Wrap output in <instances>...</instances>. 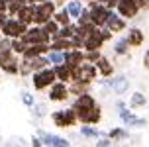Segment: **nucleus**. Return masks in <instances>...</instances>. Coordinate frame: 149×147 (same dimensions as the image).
<instances>
[{"instance_id":"obj_34","label":"nucleus","mask_w":149,"mask_h":147,"mask_svg":"<svg viewBox=\"0 0 149 147\" xmlns=\"http://www.w3.org/2000/svg\"><path fill=\"white\" fill-rule=\"evenodd\" d=\"M82 45H84V39L79 33H73V37H71V49H82Z\"/></svg>"},{"instance_id":"obj_19","label":"nucleus","mask_w":149,"mask_h":147,"mask_svg":"<svg viewBox=\"0 0 149 147\" xmlns=\"http://www.w3.org/2000/svg\"><path fill=\"white\" fill-rule=\"evenodd\" d=\"M106 41L102 39V36H100V31H98L96 36H90L84 39V45H82V51H96V49H102V45H104Z\"/></svg>"},{"instance_id":"obj_28","label":"nucleus","mask_w":149,"mask_h":147,"mask_svg":"<svg viewBox=\"0 0 149 147\" xmlns=\"http://www.w3.org/2000/svg\"><path fill=\"white\" fill-rule=\"evenodd\" d=\"M47 57V61H49V65H59V63H63L65 61V51H55V49H49V53L45 55Z\"/></svg>"},{"instance_id":"obj_18","label":"nucleus","mask_w":149,"mask_h":147,"mask_svg":"<svg viewBox=\"0 0 149 147\" xmlns=\"http://www.w3.org/2000/svg\"><path fill=\"white\" fill-rule=\"evenodd\" d=\"M53 71H55V77H57V81L67 82V84L73 81V69H71V67H67L65 63L53 65Z\"/></svg>"},{"instance_id":"obj_20","label":"nucleus","mask_w":149,"mask_h":147,"mask_svg":"<svg viewBox=\"0 0 149 147\" xmlns=\"http://www.w3.org/2000/svg\"><path fill=\"white\" fill-rule=\"evenodd\" d=\"M90 84H92V82L82 81V79L71 81V82H69V92H71V94H74V96H79V94H82V92H88V90H90Z\"/></svg>"},{"instance_id":"obj_6","label":"nucleus","mask_w":149,"mask_h":147,"mask_svg":"<svg viewBox=\"0 0 149 147\" xmlns=\"http://www.w3.org/2000/svg\"><path fill=\"white\" fill-rule=\"evenodd\" d=\"M0 71L6 75H18V71H20V57L12 49L0 53Z\"/></svg>"},{"instance_id":"obj_21","label":"nucleus","mask_w":149,"mask_h":147,"mask_svg":"<svg viewBox=\"0 0 149 147\" xmlns=\"http://www.w3.org/2000/svg\"><path fill=\"white\" fill-rule=\"evenodd\" d=\"M16 18L22 24H26V26H31V24H33V6H31V4H26L24 8H20V10L16 12Z\"/></svg>"},{"instance_id":"obj_33","label":"nucleus","mask_w":149,"mask_h":147,"mask_svg":"<svg viewBox=\"0 0 149 147\" xmlns=\"http://www.w3.org/2000/svg\"><path fill=\"white\" fill-rule=\"evenodd\" d=\"M43 29H45V31H47L51 37H55V36H57V31H59V24L55 22L53 18H49V20L43 24Z\"/></svg>"},{"instance_id":"obj_25","label":"nucleus","mask_w":149,"mask_h":147,"mask_svg":"<svg viewBox=\"0 0 149 147\" xmlns=\"http://www.w3.org/2000/svg\"><path fill=\"white\" fill-rule=\"evenodd\" d=\"M55 22L59 24V26H65V24H71V16L67 14V10L61 6V8H57L55 12H53V16H51Z\"/></svg>"},{"instance_id":"obj_47","label":"nucleus","mask_w":149,"mask_h":147,"mask_svg":"<svg viewBox=\"0 0 149 147\" xmlns=\"http://www.w3.org/2000/svg\"><path fill=\"white\" fill-rule=\"evenodd\" d=\"M82 2H90V0H82Z\"/></svg>"},{"instance_id":"obj_38","label":"nucleus","mask_w":149,"mask_h":147,"mask_svg":"<svg viewBox=\"0 0 149 147\" xmlns=\"http://www.w3.org/2000/svg\"><path fill=\"white\" fill-rule=\"evenodd\" d=\"M86 22H90V12H88V8H82L81 16L77 18V24H86Z\"/></svg>"},{"instance_id":"obj_27","label":"nucleus","mask_w":149,"mask_h":147,"mask_svg":"<svg viewBox=\"0 0 149 147\" xmlns=\"http://www.w3.org/2000/svg\"><path fill=\"white\" fill-rule=\"evenodd\" d=\"M81 135H82V137H88V139H98V137H100V132H98L94 125L82 124L81 125Z\"/></svg>"},{"instance_id":"obj_12","label":"nucleus","mask_w":149,"mask_h":147,"mask_svg":"<svg viewBox=\"0 0 149 147\" xmlns=\"http://www.w3.org/2000/svg\"><path fill=\"white\" fill-rule=\"evenodd\" d=\"M108 81H110V90L120 94V96L126 94L127 90H130V79H127L126 75H116V77H110Z\"/></svg>"},{"instance_id":"obj_2","label":"nucleus","mask_w":149,"mask_h":147,"mask_svg":"<svg viewBox=\"0 0 149 147\" xmlns=\"http://www.w3.org/2000/svg\"><path fill=\"white\" fill-rule=\"evenodd\" d=\"M51 122L61 130H67V127H73V125L79 124V118H77V112L74 108H63V110H57L51 114Z\"/></svg>"},{"instance_id":"obj_1","label":"nucleus","mask_w":149,"mask_h":147,"mask_svg":"<svg viewBox=\"0 0 149 147\" xmlns=\"http://www.w3.org/2000/svg\"><path fill=\"white\" fill-rule=\"evenodd\" d=\"M55 81H57V77H55V71H53L51 65L31 73V84H33L36 90H45V88L51 86Z\"/></svg>"},{"instance_id":"obj_8","label":"nucleus","mask_w":149,"mask_h":147,"mask_svg":"<svg viewBox=\"0 0 149 147\" xmlns=\"http://www.w3.org/2000/svg\"><path fill=\"white\" fill-rule=\"evenodd\" d=\"M22 37L26 39V43H28V45H30V43H49V41H51V36L43 29V26H36V24L30 26L28 31H26Z\"/></svg>"},{"instance_id":"obj_10","label":"nucleus","mask_w":149,"mask_h":147,"mask_svg":"<svg viewBox=\"0 0 149 147\" xmlns=\"http://www.w3.org/2000/svg\"><path fill=\"white\" fill-rule=\"evenodd\" d=\"M51 90H49V100L51 102H65L69 96H71V92H69V84L67 82H61V81H55L51 84Z\"/></svg>"},{"instance_id":"obj_39","label":"nucleus","mask_w":149,"mask_h":147,"mask_svg":"<svg viewBox=\"0 0 149 147\" xmlns=\"http://www.w3.org/2000/svg\"><path fill=\"white\" fill-rule=\"evenodd\" d=\"M110 145H112L110 137H98L96 139V147H110Z\"/></svg>"},{"instance_id":"obj_31","label":"nucleus","mask_w":149,"mask_h":147,"mask_svg":"<svg viewBox=\"0 0 149 147\" xmlns=\"http://www.w3.org/2000/svg\"><path fill=\"white\" fill-rule=\"evenodd\" d=\"M26 47H28V43H26L24 37H16V39H12V51H14L18 57L26 51Z\"/></svg>"},{"instance_id":"obj_45","label":"nucleus","mask_w":149,"mask_h":147,"mask_svg":"<svg viewBox=\"0 0 149 147\" xmlns=\"http://www.w3.org/2000/svg\"><path fill=\"white\" fill-rule=\"evenodd\" d=\"M0 12H6V2L4 0H0Z\"/></svg>"},{"instance_id":"obj_40","label":"nucleus","mask_w":149,"mask_h":147,"mask_svg":"<svg viewBox=\"0 0 149 147\" xmlns=\"http://www.w3.org/2000/svg\"><path fill=\"white\" fill-rule=\"evenodd\" d=\"M22 102L31 108V106H33V96H31L30 92H24V94H22Z\"/></svg>"},{"instance_id":"obj_24","label":"nucleus","mask_w":149,"mask_h":147,"mask_svg":"<svg viewBox=\"0 0 149 147\" xmlns=\"http://www.w3.org/2000/svg\"><path fill=\"white\" fill-rule=\"evenodd\" d=\"M49 47H51V49H55V51H69V49H71V39L55 36V37H51Z\"/></svg>"},{"instance_id":"obj_43","label":"nucleus","mask_w":149,"mask_h":147,"mask_svg":"<svg viewBox=\"0 0 149 147\" xmlns=\"http://www.w3.org/2000/svg\"><path fill=\"white\" fill-rule=\"evenodd\" d=\"M143 67H145V69H149V49L145 51V55H143Z\"/></svg>"},{"instance_id":"obj_29","label":"nucleus","mask_w":149,"mask_h":147,"mask_svg":"<svg viewBox=\"0 0 149 147\" xmlns=\"http://www.w3.org/2000/svg\"><path fill=\"white\" fill-rule=\"evenodd\" d=\"M30 65H31V71H39V69L49 67V61H47V57H45V55H39V57L30 59Z\"/></svg>"},{"instance_id":"obj_41","label":"nucleus","mask_w":149,"mask_h":147,"mask_svg":"<svg viewBox=\"0 0 149 147\" xmlns=\"http://www.w3.org/2000/svg\"><path fill=\"white\" fill-rule=\"evenodd\" d=\"M31 147H43V141H41V137L33 135V137H31Z\"/></svg>"},{"instance_id":"obj_3","label":"nucleus","mask_w":149,"mask_h":147,"mask_svg":"<svg viewBox=\"0 0 149 147\" xmlns=\"http://www.w3.org/2000/svg\"><path fill=\"white\" fill-rule=\"evenodd\" d=\"M141 10H145L143 0H118V6H116V12L126 20H134Z\"/></svg>"},{"instance_id":"obj_15","label":"nucleus","mask_w":149,"mask_h":147,"mask_svg":"<svg viewBox=\"0 0 149 147\" xmlns=\"http://www.w3.org/2000/svg\"><path fill=\"white\" fill-rule=\"evenodd\" d=\"M84 61V51L82 49H69V51H65V65L71 67V69H74V67H79Z\"/></svg>"},{"instance_id":"obj_48","label":"nucleus","mask_w":149,"mask_h":147,"mask_svg":"<svg viewBox=\"0 0 149 147\" xmlns=\"http://www.w3.org/2000/svg\"><path fill=\"white\" fill-rule=\"evenodd\" d=\"M0 37H2V31H0Z\"/></svg>"},{"instance_id":"obj_22","label":"nucleus","mask_w":149,"mask_h":147,"mask_svg":"<svg viewBox=\"0 0 149 147\" xmlns=\"http://www.w3.org/2000/svg\"><path fill=\"white\" fill-rule=\"evenodd\" d=\"M65 10H67V14L71 16V20H77L82 12V0H67V4H65Z\"/></svg>"},{"instance_id":"obj_9","label":"nucleus","mask_w":149,"mask_h":147,"mask_svg":"<svg viewBox=\"0 0 149 147\" xmlns=\"http://www.w3.org/2000/svg\"><path fill=\"white\" fill-rule=\"evenodd\" d=\"M77 118H79V122L81 124H90V125H96L100 120H102V108L94 104V106H90L86 110H79L77 112Z\"/></svg>"},{"instance_id":"obj_14","label":"nucleus","mask_w":149,"mask_h":147,"mask_svg":"<svg viewBox=\"0 0 149 147\" xmlns=\"http://www.w3.org/2000/svg\"><path fill=\"white\" fill-rule=\"evenodd\" d=\"M98 69V75L102 77V79H110V77H114V65H112V61L108 57H104V55H100L98 57V61L94 63Z\"/></svg>"},{"instance_id":"obj_11","label":"nucleus","mask_w":149,"mask_h":147,"mask_svg":"<svg viewBox=\"0 0 149 147\" xmlns=\"http://www.w3.org/2000/svg\"><path fill=\"white\" fill-rule=\"evenodd\" d=\"M106 28L110 29L112 33H122V31L127 28V20L122 18L116 10H112L110 16H108V20H106Z\"/></svg>"},{"instance_id":"obj_5","label":"nucleus","mask_w":149,"mask_h":147,"mask_svg":"<svg viewBox=\"0 0 149 147\" xmlns=\"http://www.w3.org/2000/svg\"><path fill=\"white\" fill-rule=\"evenodd\" d=\"M28 28L30 26H26V24H22L16 16H10L6 22H4V26L0 28V31H2V36L4 37H10V39H16V37H22L26 31H28Z\"/></svg>"},{"instance_id":"obj_32","label":"nucleus","mask_w":149,"mask_h":147,"mask_svg":"<svg viewBox=\"0 0 149 147\" xmlns=\"http://www.w3.org/2000/svg\"><path fill=\"white\" fill-rule=\"evenodd\" d=\"M108 137H110L112 141H122V139L127 137V132L124 127H112L110 132H108Z\"/></svg>"},{"instance_id":"obj_42","label":"nucleus","mask_w":149,"mask_h":147,"mask_svg":"<svg viewBox=\"0 0 149 147\" xmlns=\"http://www.w3.org/2000/svg\"><path fill=\"white\" fill-rule=\"evenodd\" d=\"M8 18H10V14H8V12H0V28L4 26V22H6Z\"/></svg>"},{"instance_id":"obj_4","label":"nucleus","mask_w":149,"mask_h":147,"mask_svg":"<svg viewBox=\"0 0 149 147\" xmlns=\"http://www.w3.org/2000/svg\"><path fill=\"white\" fill-rule=\"evenodd\" d=\"M88 12H90V22L98 26V28H102L106 26V20H108V16H110V8H106L102 2H98V0H90L88 2Z\"/></svg>"},{"instance_id":"obj_26","label":"nucleus","mask_w":149,"mask_h":147,"mask_svg":"<svg viewBox=\"0 0 149 147\" xmlns=\"http://www.w3.org/2000/svg\"><path fill=\"white\" fill-rule=\"evenodd\" d=\"M114 53H116V55H120V57H124V55H127V53H130V43H127L126 37H120L118 41L114 43Z\"/></svg>"},{"instance_id":"obj_30","label":"nucleus","mask_w":149,"mask_h":147,"mask_svg":"<svg viewBox=\"0 0 149 147\" xmlns=\"http://www.w3.org/2000/svg\"><path fill=\"white\" fill-rule=\"evenodd\" d=\"M26 4H28V0H10L6 4V12L10 16H16V12H18L20 8H24Z\"/></svg>"},{"instance_id":"obj_17","label":"nucleus","mask_w":149,"mask_h":147,"mask_svg":"<svg viewBox=\"0 0 149 147\" xmlns=\"http://www.w3.org/2000/svg\"><path fill=\"white\" fill-rule=\"evenodd\" d=\"M126 39L130 43V47H139L145 41V33H143L141 28H130L126 33Z\"/></svg>"},{"instance_id":"obj_36","label":"nucleus","mask_w":149,"mask_h":147,"mask_svg":"<svg viewBox=\"0 0 149 147\" xmlns=\"http://www.w3.org/2000/svg\"><path fill=\"white\" fill-rule=\"evenodd\" d=\"M10 49H12V39H10V37H0V53L2 51H10Z\"/></svg>"},{"instance_id":"obj_23","label":"nucleus","mask_w":149,"mask_h":147,"mask_svg":"<svg viewBox=\"0 0 149 147\" xmlns=\"http://www.w3.org/2000/svg\"><path fill=\"white\" fill-rule=\"evenodd\" d=\"M145 106H147V96L143 92H139V90L132 92V96H130V108L137 110V108H145Z\"/></svg>"},{"instance_id":"obj_7","label":"nucleus","mask_w":149,"mask_h":147,"mask_svg":"<svg viewBox=\"0 0 149 147\" xmlns=\"http://www.w3.org/2000/svg\"><path fill=\"white\" fill-rule=\"evenodd\" d=\"M118 112H120L122 122L126 125H130V127H145V124H147L145 118H137L134 112L130 110V106H126L124 102H118Z\"/></svg>"},{"instance_id":"obj_44","label":"nucleus","mask_w":149,"mask_h":147,"mask_svg":"<svg viewBox=\"0 0 149 147\" xmlns=\"http://www.w3.org/2000/svg\"><path fill=\"white\" fill-rule=\"evenodd\" d=\"M55 4H57V8H61V6H65L67 4V0H53Z\"/></svg>"},{"instance_id":"obj_16","label":"nucleus","mask_w":149,"mask_h":147,"mask_svg":"<svg viewBox=\"0 0 149 147\" xmlns=\"http://www.w3.org/2000/svg\"><path fill=\"white\" fill-rule=\"evenodd\" d=\"M96 104V98L90 94V92H82V94L77 96V100L73 102V108L74 112H79V110H86V108H90V106H94Z\"/></svg>"},{"instance_id":"obj_37","label":"nucleus","mask_w":149,"mask_h":147,"mask_svg":"<svg viewBox=\"0 0 149 147\" xmlns=\"http://www.w3.org/2000/svg\"><path fill=\"white\" fill-rule=\"evenodd\" d=\"M33 106H36V108H33V114H36L37 118H43L45 114H47V108H45V104H41V102H33Z\"/></svg>"},{"instance_id":"obj_35","label":"nucleus","mask_w":149,"mask_h":147,"mask_svg":"<svg viewBox=\"0 0 149 147\" xmlns=\"http://www.w3.org/2000/svg\"><path fill=\"white\" fill-rule=\"evenodd\" d=\"M100 55H102L100 49H96V51H84V61H88V63H96Z\"/></svg>"},{"instance_id":"obj_13","label":"nucleus","mask_w":149,"mask_h":147,"mask_svg":"<svg viewBox=\"0 0 149 147\" xmlns=\"http://www.w3.org/2000/svg\"><path fill=\"white\" fill-rule=\"evenodd\" d=\"M37 135L41 137L43 145H47V147H71L69 139L61 137V135H53V133H45V132H39Z\"/></svg>"},{"instance_id":"obj_46","label":"nucleus","mask_w":149,"mask_h":147,"mask_svg":"<svg viewBox=\"0 0 149 147\" xmlns=\"http://www.w3.org/2000/svg\"><path fill=\"white\" fill-rule=\"evenodd\" d=\"M143 4H145V10L149 8V0H143Z\"/></svg>"}]
</instances>
